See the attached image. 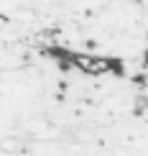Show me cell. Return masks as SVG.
Instances as JSON below:
<instances>
[{"label": "cell", "mask_w": 148, "mask_h": 156, "mask_svg": "<svg viewBox=\"0 0 148 156\" xmlns=\"http://www.w3.org/2000/svg\"><path fill=\"white\" fill-rule=\"evenodd\" d=\"M69 64L89 77L100 74H123V62L112 56H95V54H67Z\"/></svg>", "instance_id": "6da1fadb"}]
</instances>
